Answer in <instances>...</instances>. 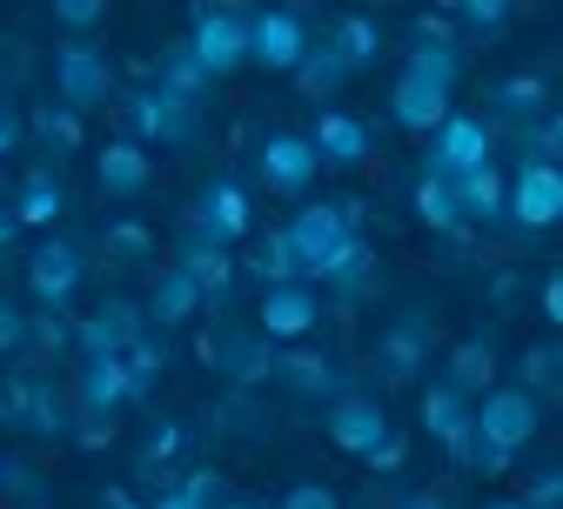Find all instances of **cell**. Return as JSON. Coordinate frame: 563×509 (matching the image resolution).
<instances>
[{"label":"cell","instance_id":"41","mask_svg":"<svg viewBox=\"0 0 563 509\" xmlns=\"http://www.w3.org/2000/svg\"><path fill=\"white\" fill-rule=\"evenodd\" d=\"M175 450H181V429H175V422H162V429L148 435V443H141V469H155V463H168Z\"/></svg>","mask_w":563,"mask_h":509},{"label":"cell","instance_id":"53","mask_svg":"<svg viewBox=\"0 0 563 509\" xmlns=\"http://www.w3.org/2000/svg\"><path fill=\"white\" fill-rule=\"evenodd\" d=\"M0 483H8V463H0Z\"/></svg>","mask_w":563,"mask_h":509},{"label":"cell","instance_id":"38","mask_svg":"<svg viewBox=\"0 0 563 509\" xmlns=\"http://www.w3.org/2000/svg\"><path fill=\"white\" fill-rule=\"evenodd\" d=\"M108 255L114 262H141V255H155V235L141 229V222H114L108 229Z\"/></svg>","mask_w":563,"mask_h":509},{"label":"cell","instance_id":"14","mask_svg":"<svg viewBox=\"0 0 563 509\" xmlns=\"http://www.w3.org/2000/svg\"><path fill=\"white\" fill-rule=\"evenodd\" d=\"M121 402H134V383L121 369V355H81V369H75V409L88 422H114Z\"/></svg>","mask_w":563,"mask_h":509},{"label":"cell","instance_id":"39","mask_svg":"<svg viewBox=\"0 0 563 509\" xmlns=\"http://www.w3.org/2000/svg\"><path fill=\"white\" fill-rule=\"evenodd\" d=\"M27 348V309L0 296V355H21Z\"/></svg>","mask_w":563,"mask_h":509},{"label":"cell","instance_id":"27","mask_svg":"<svg viewBox=\"0 0 563 509\" xmlns=\"http://www.w3.org/2000/svg\"><path fill=\"white\" fill-rule=\"evenodd\" d=\"M329 54L342 60V75H363V67H376V54H383V27H376L369 14H342Z\"/></svg>","mask_w":563,"mask_h":509},{"label":"cell","instance_id":"36","mask_svg":"<svg viewBox=\"0 0 563 509\" xmlns=\"http://www.w3.org/2000/svg\"><path fill=\"white\" fill-rule=\"evenodd\" d=\"M489 101H497L504 114H543V75H510V81H497V95H489Z\"/></svg>","mask_w":563,"mask_h":509},{"label":"cell","instance_id":"45","mask_svg":"<svg viewBox=\"0 0 563 509\" xmlns=\"http://www.w3.org/2000/svg\"><path fill=\"white\" fill-rule=\"evenodd\" d=\"M523 502H530V509H556V502H563V476H556V469H543V476H537V489H530Z\"/></svg>","mask_w":563,"mask_h":509},{"label":"cell","instance_id":"49","mask_svg":"<svg viewBox=\"0 0 563 509\" xmlns=\"http://www.w3.org/2000/svg\"><path fill=\"white\" fill-rule=\"evenodd\" d=\"M14 235H21V222H14L8 208H0V248H14Z\"/></svg>","mask_w":563,"mask_h":509},{"label":"cell","instance_id":"29","mask_svg":"<svg viewBox=\"0 0 563 509\" xmlns=\"http://www.w3.org/2000/svg\"><path fill=\"white\" fill-rule=\"evenodd\" d=\"M155 88H162L168 101H181V108H201V95L216 88V81H208L201 67H195V54H188V47L175 41V47L162 54V81H155Z\"/></svg>","mask_w":563,"mask_h":509},{"label":"cell","instance_id":"12","mask_svg":"<svg viewBox=\"0 0 563 509\" xmlns=\"http://www.w3.org/2000/svg\"><path fill=\"white\" fill-rule=\"evenodd\" d=\"M188 229H201L208 242L235 248V242L255 229V201H249V188H242V181H208L201 201H195V214H188Z\"/></svg>","mask_w":563,"mask_h":509},{"label":"cell","instance_id":"17","mask_svg":"<svg viewBox=\"0 0 563 509\" xmlns=\"http://www.w3.org/2000/svg\"><path fill=\"white\" fill-rule=\"evenodd\" d=\"M0 402H8V422H21L27 435H60L67 429V402H60V389L41 369H21L14 389L0 396Z\"/></svg>","mask_w":563,"mask_h":509},{"label":"cell","instance_id":"2","mask_svg":"<svg viewBox=\"0 0 563 509\" xmlns=\"http://www.w3.org/2000/svg\"><path fill=\"white\" fill-rule=\"evenodd\" d=\"M537 422H543V402H530L517 383H497L489 396L470 402V435H476L483 450H497V456H517L537 435Z\"/></svg>","mask_w":563,"mask_h":509},{"label":"cell","instance_id":"5","mask_svg":"<svg viewBox=\"0 0 563 509\" xmlns=\"http://www.w3.org/2000/svg\"><path fill=\"white\" fill-rule=\"evenodd\" d=\"M356 235L349 229V214H342V201H302L296 214H289V229H282V242H289V255H296V275L316 288V275H322V262Z\"/></svg>","mask_w":563,"mask_h":509},{"label":"cell","instance_id":"48","mask_svg":"<svg viewBox=\"0 0 563 509\" xmlns=\"http://www.w3.org/2000/svg\"><path fill=\"white\" fill-rule=\"evenodd\" d=\"M396 509H443V496H430V489H422V496H402Z\"/></svg>","mask_w":563,"mask_h":509},{"label":"cell","instance_id":"32","mask_svg":"<svg viewBox=\"0 0 563 509\" xmlns=\"http://www.w3.org/2000/svg\"><path fill=\"white\" fill-rule=\"evenodd\" d=\"M342 81H349V75H342V60L329 54V41H316V47L302 54V67H296V88H302L309 101H329Z\"/></svg>","mask_w":563,"mask_h":509},{"label":"cell","instance_id":"51","mask_svg":"<svg viewBox=\"0 0 563 509\" xmlns=\"http://www.w3.org/2000/svg\"><path fill=\"white\" fill-rule=\"evenodd\" d=\"M489 509H530V502H523V496H510V502H489Z\"/></svg>","mask_w":563,"mask_h":509},{"label":"cell","instance_id":"3","mask_svg":"<svg viewBox=\"0 0 563 509\" xmlns=\"http://www.w3.org/2000/svg\"><path fill=\"white\" fill-rule=\"evenodd\" d=\"M181 47L195 54V67H201L208 81L235 75V67L249 60V8H195Z\"/></svg>","mask_w":563,"mask_h":509},{"label":"cell","instance_id":"47","mask_svg":"<svg viewBox=\"0 0 563 509\" xmlns=\"http://www.w3.org/2000/svg\"><path fill=\"white\" fill-rule=\"evenodd\" d=\"M543 316L563 322V275H543Z\"/></svg>","mask_w":563,"mask_h":509},{"label":"cell","instance_id":"7","mask_svg":"<svg viewBox=\"0 0 563 509\" xmlns=\"http://www.w3.org/2000/svg\"><path fill=\"white\" fill-rule=\"evenodd\" d=\"M309 21L296 8H262L249 14V60L262 67V75H296L302 54H309Z\"/></svg>","mask_w":563,"mask_h":509},{"label":"cell","instance_id":"22","mask_svg":"<svg viewBox=\"0 0 563 509\" xmlns=\"http://www.w3.org/2000/svg\"><path fill=\"white\" fill-rule=\"evenodd\" d=\"M175 268L195 275L201 302H222V296H229V281H235V255H229L222 242H208L201 229H181V255H175Z\"/></svg>","mask_w":563,"mask_h":509},{"label":"cell","instance_id":"19","mask_svg":"<svg viewBox=\"0 0 563 509\" xmlns=\"http://www.w3.org/2000/svg\"><path fill=\"white\" fill-rule=\"evenodd\" d=\"M309 148L322 168H363L369 162V128L356 114H342V108H322L316 128H309Z\"/></svg>","mask_w":563,"mask_h":509},{"label":"cell","instance_id":"44","mask_svg":"<svg viewBox=\"0 0 563 509\" xmlns=\"http://www.w3.org/2000/svg\"><path fill=\"white\" fill-rule=\"evenodd\" d=\"M402 456H409V443H402V435H396V429H389V435H383V443H376V450H369V456H363V463H369V469H376V476H389V469H396V463H402Z\"/></svg>","mask_w":563,"mask_h":509},{"label":"cell","instance_id":"35","mask_svg":"<svg viewBox=\"0 0 563 509\" xmlns=\"http://www.w3.org/2000/svg\"><path fill=\"white\" fill-rule=\"evenodd\" d=\"M155 509H222V476H216V469H195V476L175 483Z\"/></svg>","mask_w":563,"mask_h":509},{"label":"cell","instance_id":"11","mask_svg":"<svg viewBox=\"0 0 563 509\" xmlns=\"http://www.w3.org/2000/svg\"><path fill=\"white\" fill-rule=\"evenodd\" d=\"M489 162V128L476 114H450L437 134H430V168L422 175H437V181H463L470 168Z\"/></svg>","mask_w":563,"mask_h":509},{"label":"cell","instance_id":"37","mask_svg":"<svg viewBox=\"0 0 563 509\" xmlns=\"http://www.w3.org/2000/svg\"><path fill=\"white\" fill-rule=\"evenodd\" d=\"M34 134L67 155V148H81V114H67L60 101H47V108H34Z\"/></svg>","mask_w":563,"mask_h":509},{"label":"cell","instance_id":"30","mask_svg":"<svg viewBox=\"0 0 563 509\" xmlns=\"http://www.w3.org/2000/svg\"><path fill=\"white\" fill-rule=\"evenodd\" d=\"M517 389H523L530 402H543V396L563 389V348H556V342H530V348H523V362H517Z\"/></svg>","mask_w":563,"mask_h":509},{"label":"cell","instance_id":"6","mask_svg":"<svg viewBox=\"0 0 563 509\" xmlns=\"http://www.w3.org/2000/svg\"><path fill=\"white\" fill-rule=\"evenodd\" d=\"M195 348H201V362H208V369H222L235 389H255V383H268V376H275V342H262L255 329H235V322H222V329H208Z\"/></svg>","mask_w":563,"mask_h":509},{"label":"cell","instance_id":"9","mask_svg":"<svg viewBox=\"0 0 563 509\" xmlns=\"http://www.w3.org/2000/svg\"><path fill=\"white\" fill-rule=\"evenodd\" d=\"M255 168H262V188L289 195V201H302V195L316 188V175H322V162H316V148H309V134H289V128H275V134L262 141Z\"/></svg>","mask_w":563,"mask_h":509},{"label":"cell","instance_id":"24","mask_svg":"<svg viewBox=\"0 0 563 509\" xmlns=\"http://www.w3.org/2000/svg\"><path fill=\"white\" fill-rule=\"evenodd\" d=\"M60 208H67V188H60V175H47V168L21 175V188H14V201H8V214H14L21 229H54Z\"/></svg>","mask_w":563,"mask_h":509},{"label":"cell","instance_id":"15","mask_svg":"<svg viewBox=\"0 0 563 509\" xmlns=\"http://www.w3.org/2000/svg\"><path fill=\"white\" fill-rule=\"evenodd\" d=\"M510 222H523V229L563 222V175H556V162H523L517 168V181H510Z\"/></svg>","mask_w":563,"mask_h":509},{"label":"cell","instance_id":"34","mask_svg":"<svg viewBox=\"0 0 563 509\" xmlns=\"http://www.w3.org/2000/svg\"><path fill=\"white\" fill-rule=\"evenodd\" d=\"M249 268L262 275V288H282V281H302V275H296V255H289V242H282V229L255 242V255H249Z\"/></svg>","mask_w":563,"mask_h":509},{"label":"cell","instance_id":"1","mask_svg":"<svg viewBox=\"0 0 563 509\" xmlns=\"http://www.w3.org/2000/svg\"><path fill=\"white\" fill-rule=\"evenodd\" d=\"M456 75H463V54L456 41L443 34H422L402 60V75H396V95H389V114L402 134H437L450 114H456Z\"/></svg>","mask_w":563,"mask_h":509},{"label":"cell","instance_id":"10","mask_svg":"<svg viewBox=\"0 0 563 509\" xmlns=\"http://www.w3.org/2000/svg\"><path fill=\"white\" fill-rule=\"evenodd\" d=\"M316 322H322V296H316L309 281L262 288V309H255V335L262 342H302Z\"/></svg>","mask_w":563,"mask_h":509},{"label":"cell","instance_id":"33","mask_svg":"<svg viewBox=\"0 0 563 509\" xmlns=\"http://www.w3.org/2000/svg\"><path fill=\"white\" fill-rule=\"evenodd\" d=\"M383 369H389V383H416V369H422V329L416 322L383 335Z\"/></svg>","mask_w":563,"mask_h":509},{"label":"cell","instance_id":"21","mask_svg":"<svg viewBox=\"0 0 563 509\" xmlns=\"http://www.w3.org/2000/svg\"><path fill=\"white\" fill-rule=\"evenodd\" d=\"M208 302H201V288H195V275L188 268H175V262H162L155 275H148V322H162V329H181V322H195Z\"/></svg>","mask_w":563,"mask_h":509},{"label":"cell","instance_id":"16","mask_svg":"<svg viewBox=\"0 0 563 509\" xmlns=\"http://www.w3.org/2000/svg\"><path fill=\"white\" fill-rule=\"evenodd\" d=\"M383 435H389V416H383L376 396H335V402H329V443H335L342 456L363 463Z\"/></svg>","mask_w":563,"mask_h":509},{"label":"cell","instance_id":"8","mask_svg":"<svg viewBox=\"0 0 563 509\" xmlns=\"http://www.w3.org/2000/svg\"><path fill=\"white\" fill-rule=\"evenodd\" d=\"M81 275H88V255L75 248V242H41L34 255H27V296L41 302V316H60L67 302H75V288H81Z\"/></svg>","mask_w":563,"mask_h":509},{"label":"cell","instance_id":"18","mask_svg":"<svg viewBox=\"0 0 563 509\" xmlns=\"http://www.w3.org/2000/svg\"><path fill=\"white\" fill-rule=\"evenodd\" d=\"M141 335H148V316H141L128 296H108V302L75 329V348H81V355H121V348L141 342Z\"/></svg>","mask_w":563,"mask_h":509},{"label":"cell","instance_id":"28","mask_svg":"<svg viewBox=\"0 0 563 509\" xmlns=\"http://www.w3.org/2000/svg\"><path fill=\"white\" fill-rule=\"evenodd\" d=\"M275 376L289 383L296 396H335V362L316 355V348H282L275 355Z\"/></svg>","mask_w":563,"mask_h":509},{"label":"cell","instance_id":"50","mask_svg":"<svg viewBox=\"0 0 563 509\" xmlns=\"http://www.w3.org/2000/svg\"><path fill=\"white\" fill-rule=\"evenodd\" d=\"M108 509H141V502H128L121 489H108Z\"/></svg>","mask_w":563,"mask_h":509},{"label":"cell","instance_id":"40","mask_svg":"<svg viewBox=\"0 0 563 509\" xmlns=\"http://www.w3.org/2000/svg\"><path fill=\"white\" fill-rule=\"evenodd\" d=\"M456 21H463V27H483V34H497V27H510V8H497V0H470V8H456Z\"/></svg>","mask_w":563,"mask_h":509},{"label":"cell","instance_id":"46","mask_svg":"<svg viewBox=\"0 0 563 509\" xmlns=\"http://www.w3.org/2000/svg\"><path fill=\"white\" fill-rule=\"evenodd\" d=\"M14 148H21V114H14V108H0V162H8Z\"/></svg>","mask_w":563,"mask_h":509},{"label":"cell","instance_id":"52","mask_svg":"<svg viewBox=\"0 0 563 509\" xmlns=\"http://www.w3.org/2000/svg\"><path fill=\"white\" fill-rule=\"evenodd\" d=\"M0 208H8V181H0Z\"/></svg>","mask_w":563,"mask_h":509},{"label":"cell","instance_id":"25","mask_svg":"<svg viewBox=\"0 0 563 509\" xmlns=\"http://www.w3.org/2000/svg\"><path fill=\"white\" fill-rule=\"evenodd\" d=\"M422 429H430L450 456H470V402L456 389H443V383L422 389Z\"/></svg>","mask_w":563,"mask_h":509},{"label":"cell","instance_id":"13","mask_svg":"<svg viewBox=\"0 0 563 509\" xmlns=\"http://www.w3.org/2000/svg\"><path fill=\"white\" fill-rule=\"evenodd\" d=\"M188 134H195V108L168 101L162 88H141L128 101V141L134 148H175V141H188Z\"/></svg>","mask_w":563,"mask_h":509},{"label":"cell","instance_id":"23","mask_svg":"<svg viewBox=\"0 0 563 509\" xmlns=\"http://www.w3.org/2000/svg\"><path fill=\"white\" fill-rule=\"evenodd\" d=\"M95 181H101L114 201H134L141 188L155 181V162H148V148H134V141L121 134V141H108V148L95 155Z\"/></svg>","mask_w":563,"mask_h":509},{"label":"cell","instance_id":"20","mask_svg":"<svg viewBox=\"0 0 563 509\" xmlns=\"http://www.w3.org/2000/svg\"><path fill=\"white\" fill-rule=\"evenodd\" d=\"M456 188V214H463V229L476 222V229H504L510 222V181L497 175V162H483V168H470L463 181H450Z\"/></svg>","mask_w":563,"mask_h":509},{"label":"cell","instance_id":"42","mask_svg":"<svg viewBox=\"0 0 563 509\" xmlns=\"http://www.w3.org/2000/svg\"><path fill=\"white\" fill-rule=\"evenodd\" d=\"M101 14H108L101 0H60V8H54L60 27H101Z\"/></svg>","mask_w":563,"mask_h":509},{"label":"cell","instance_id":"26","mask_svg":"<svg viewBox=\"0 0 563 509\" xmlns=\"http://www.w3.org/2000/svg\"><path fill=\"white\" fill-rule=\"evenodd\" d=\"M443 389H456L463 402H476V396H489L497 389V348L489 342H456V355H450V376H443Z\"/></svg>","mask_w":563,"mask_h":509},{"label":"cell","instance_id":"43","mask_svg":"<svg viewBox=\"0 0 563 509\" xmlns=\"http://www.w3.org/2000/svg\"><path fill=\"white\" fill-rule=\"evenodd\" d=\"M282 509H342V502H335V489H322V483H296L289 496H282Z\"/></svg>","mask_w":563,"mask_h":509},{"label":"cell","instance_id":"31","mask_svg":"<svg viewBox=\"0 0 563 509\" xmlns=\"http://www.w3.org/2000/svg\"><path fill=\"white\" fill-rule=\"evenodd\" d=\"M409 208H416V222H422V229H437V235H456V229H463V214H456V188H450V181H437V175H422V181H416Z\"/></svg>","mask_w":563,"mask_h":509},{"label":"cell","instance_id":"4","mask_svg":"<svg viewBox=\"0 0 563 509\" xmlns=\"http://www.w3.org/2000/svg\"><path fill=\"white\" fill-rule=\"evenodd\" d=\"M114 95V60L95 41H60L54 47V101L67 114H95Z\"/></svg>","mask_w":563,"mask_h":509}]
</instances>
